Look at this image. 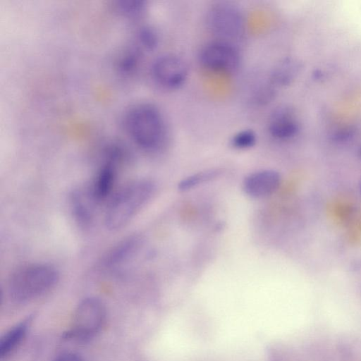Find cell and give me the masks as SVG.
Segmentation results:
<instances>
[{
  "label": "cell",
  "mask_w": 361,
  "mask_h": 361,
  "mask_svg": "<svg viewBox=\"0 0 361 361\" xmlns=\"http://www.w3.org/2000/svg\"><path fill=\"white\" fill-rule=\"evenodd\" d=\"M125 129L140 149L156 152L164 146L166 129L159 109L151 103H138L131 106L124 115Z\"/></svg>",
  "instance_id": "obj_1"
},
{
  "label": "cell",
  "mask_w": 361,
  "mask_h": 361,
  "mask_svg": "<svg viewBox=\"0 0 361 361\" xmlns=\"http://www.w3.org/2000/svg\"><path fill=\"white\" fill-rule=\"evenodd\" d=\"M155 191L154 183L138 179L124 185L110 200L104 214V224L110 231H117L128 224L148 203Z\"/></svg>",
  "instance_id": "obj_2"
},
{
  "label": "cell",
  "mask_w": 361,
  "mask_h": 361,
  "mask_svg": "<svg viewBox=\"0 0 361 361\" xmlns=\"http://www.w3.org/2000/svg\"><path fill=\"white\" fill-rule=\"evenodd\" d=\"M59 277L57 269L51 264H25L16 269L10 276L8 293L15 302H27L51 290L56 284Z\"/></svg>",
  "instance_id": "obj_3"
},
{
  "label": "cell",
  "mask_w": 361,
  "mask_h": 361,
  "mask_svg": "<svg viewBox=\"0 0 361 361\" xmlns=\"http://www.w3.org/2000/svg\"><path fill=\"white\" fill-rule=\"evenodd\" d=\"M106 309L96 298H86L76 307L70 329L64 333L66 338L86 341L97 335L104 326Z\"/></svg>",
  "instance_id": "obj_4"
},
{
  "label": "cell",
  "mask_w": 361,
  "mask_h": 361,
  "mask_svg": "<svg viewBox=\"0 0 361 361\" xmlns=\"http://www.w3.org/2000/svg\"><path fill=\"white\" fill-rule=\"evenodd\" d=\"M207 23L210 31L220 40L228 42L240 39L245 28L241 10L226 1L216 3L209 9Z\"/></svg>",
  "instance_id": "obj_5"
},
{
  "label": "cell",
  "mask_w": 361,
  "mask_h": 361,
  "mask_svg": "<svg viewBox=\"0 0 361 361\" xmlns=\"http://www.w3.org/2000/svg\"><path fill=\"white\" fill-rule=\"evenodd\" d=\"M154 81L162 87L176 90L186 81L188 67L185 61L174 54H165L154 59L151 66Z\"/></svg>",
  "instance_id": "obj_6"
},
{
  "label": "cell",
  "mask_w": 361,
  "mask_h": 361,
  "mask_svg": "<svg viewBox=\"0 0 361 361\" xmlns=\"http://www.w3.org/2000/svg\"><path fill=\"white\" fill-rule=\"evenodd\" d=\"M199 60L208 69L224 72L236 70L240 62L235 47L231 42L223 40L212 42L203 47Z\"/></svg>",
  "instance_id": "obj_7"
},
{
  "label": "cell",
  "mask_w": 361,
  "mask_h": 361,
  "mask_svg": "<svg viewBox=\"0 0 361 361\" xmlns=\"http://www.w3.org/2000/svg\"><path fill=\"white\" fill-rule=\"evenodd\" d=\"M105 161L101 165L87 190L94 202H101L111 193L116 178V164L121 157L106 152Z\"/></svg>",
  "instance_id": "obj_8"
},
{
  "label": "cell",
  "mask_w": 361,
  "mask_h": 361,
  "mask_svg": "<svg viewBox=\"0 0 361 361\" xmlns=\"http://www.w3.org/2000/svg\"><path fill=\"white\" fill-rule=\"evenodd\" d=\"M280 184L281 176L277 171L263 169L247 176L243 182V190L251 197L262 198L274 193Z\"/></svg>",
  "instance_id": "obj_9"
},
{
  "label": "cell",
  "mask_w": 361,
  "mask_h": 361,
  "mask_svg": "<svg viewBox=\"0 0 361 361\" xmlns=\"http://www.w3.org/2000/svg\"><path fill=\"white\" fill-rule=\"evenodd\" d=\"M300 124L294 110L286 105L276 107L271 114L268 130L277 140H288L299 132Z\"/></svg>",
  "instance_id": "obj_10"
},
{
  "label": "cell",
  "mask_w": 361,
  "mask_h": 361,
  "mask_svg": "<svg viewBox=\"0 0 361 361\" xmlns=\"http://www.w3.org/2000/svg\"><path fill=\"white\" fill-rule=\"evenodd\" d=\"M95 203L90 197L87 188L73 190L69 195V207L72 216L78 225L82 228H88L93 221V210L92 204Z\"/></svg>",
  "instance_id": "obj_11"
},
{
  "label": "cell",
  "mask_w": 361,
  "mask_h": 361,
  "mask_svg": "<svg viewBox=\"0 0 361 361\" xmlns=\"http://www.w3.org/2000/svg\"><path fill=\"white\" fill-rule=\"evenodd\" d=\"M302 67V63L296 59H283L273 68L270 74V82L274 87L288 86L297 78Z\"/></svg>",
  "instance_id": "obj_12"
},
{
  "label": "cell",
  "mask_w": 361,
  "mask_h": 361,
  "mask_svg": "<svg viewBox=\"0 0 361 361\" xmlns=\"http://www.w3.org/2000/svg\"><path fill=\"white\" fill-rule=\"evenodd\" d=\"M32 322L27 317L7 331L0 339V357H6L13 351L25 337Z\"/></svg>",
  "instance_id": "obj_13"
},
{
  "label": "cell",
  "mask_w": 361,
  "mask_h": 361,
  "mask_svg": "<svg viewBox=\"0 0 361 361\" xmlns=\"http://www.w3.org/2000/svg\"><path fill=\"white\" fill-rule=\"evenodd\" d=\"M140 243L141 239L137 235H132L123 239L108 253L104 259V265L112 267L126 262L138 249Z\"/></svg>",
  "instance_id": "obj_14"
},
{
  "label": "cell",
  "mask_w": 361,
  "mask_h": 361,
  "mask_svg": "<svg viewBox=\"0 0 361 361\" xmlns=\"http://www.w3.org/2000/svg\"><path fill=\"white\" fill-rule=\"evenodd\" d=\"M137 44L140 48L152 51L156 49L159 44V37L157 31L149 25L141 27L137 32Z\"/></svg>",
  "instance_id": "obj_15"
},
{
  "label": "cell",
  "mask_w": 361,
  "mask_h": 361,
  "mask_svg": "<svg viewBox=\"0 0 361 361\" xmlns=\"http://www.w3.org/2000/svg\"><path fill=\"white\" fill-rule=\"evenodd\" d=\"M146 2L142 0H121L117 1L116 8L124 16L136 18L146 11Z\"/></svg>",
  "instance_id": "obj_16"
},
{
  "label": "cell",
  "mask_w": 361,
  "mask_h": 361,
  "mask_svg": "<svg viewBox=\"0 0 361 361\" xmlns=\"http://www.w3.org/2000/svg\"><path fill=\"white\" fill-rule=\"evenodd\" d=\"M219 173L216 170H209L190 176L179 183L178 189L182 191L188 190L199 184L216 178Z\"/></svg>",
  "instance_id": "obj_17"
},
{
  "label": "cell",
  "mask_w": 361,
  "mask_h": 361,
  "mask_svg": "<svg viewBox=\"0 0 361 361\" xmlns=\"http://www.w3.org/2000/svg\"><path fill=\"white\" fill-rule=\"evenodd\" d=\"M140 59L139 47L130 48L118 61V68L123 73H130L137 67Z\"/></svg>",
  "instance_id": "obj_18"
},
{
  "label": "cell",
  "mask_w": 361,
  "mask_h": 361,
  "mask_svg": "<svg viewBox=\"0 0 361 361\" xmlns=\"http://www.w3.org/2000/svg\"><path fill=\"white\" fill-rule=\"evenodd\" d=\"M257 142V135L252 129H244L235 133L231 139V145L236 149L252 147Z\"/></svg>",
  "instance_id": "obj_19"
},
{
  "label": "cell",
  "mask_w": 361,
  "mask_h": 361,
  "mask_svg": "<svg viewBox=\"0 0 361 361\" xmlns=\"http://www.w3.org/2000/svg\"><path fill=\"white\" fill-rule=\"evenodd\" d=\"M54 361H82V360L74 353H64L56 357Z\"/></svg>",
  "instance_id": "obj_20"
},
{
  "label": "cell",
  "mask_w": 361,
  "mask_h": 361,
  "mask_svg": "<svg viewBox=\"0 0 361 361\" xmlns=\"http://www.w3.org/2000/svg\"><path fill=\"white\" fill-rule=\"evenodd\" d=\"M353 134V130L351 128H344L336 133L334 135L337 140H345L350 138Z\"/></svg>",
  "instance_id": "obj_21"
},
{
  "label": "cell",
  "mask_w": 361,
  "mask_h": 361,
  "mask_svg": "<svg viewBox=\"0 0 361 361\" xmlns=\"http://www.w3.org/2000/svg\"><path fill=\"white\" fill-rule=\"evenodd\" d=\"M359 157H360V158L361 159V146H360V149H359Z\"/></svg>",
  "instance_id": "obj_22"
},
{
  "label": "cell",
  "mask_w": 361,
  "mask_h": 361,
  "mask_svg": "<svg viewBox=\"0 0 361 361\" xmlns=\"http://www.w3.org/2000/svg\"><path fill=\"white\" fill-rule=\"evenodd\" d=\"M359 188H360V192H361V178H360V182H359Z\"/></svg>",
  "instance_id": "obj_23"
}]
</instances>
